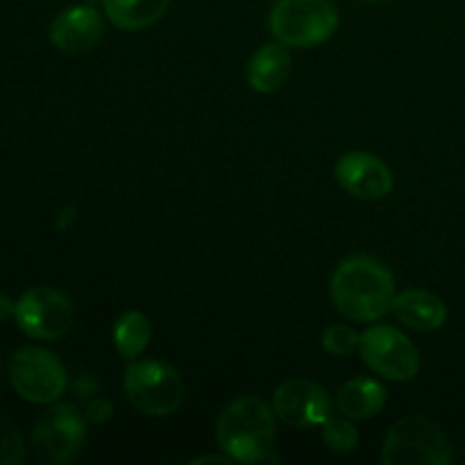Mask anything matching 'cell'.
<instances>
[{"label": "cell", "instance_id": "obj_1", "mask_svg": "<svg viewBox=\"0 0 465 465\" xmlns=\"http://www.w3.org/2000/svg\"><path fill=\"white\" fill-rule=\"evenodd\" d=\"M395 295L389 268L366 254L341 262L331 277V300L348 321H380L393 309Z\"/></svg>", "mask_w": 465, "mask_h": 465}, {"label": "cell", "instance_id": "obj_2", "mask_svg": "<svg viewBox=\"0 0 465 465\" xmlns=\"http://www.w3.org/2000/svg\"><path fill=\"white\" fill-rule=\"evenodd\" d=\"M275 411L257 395H243L227 404L216 422V440L236 463H262L275 445Z\"/></svg>", "mask_w": 465, "mask_h": 465}, {"label": "cell", "instance_id": "obj_3", "mask_svg": "<svg viewBox=\"0 0 465 465\" xmlns=\"http://www.w3.org/2000/svg\"><path fill=\"white\" fill-rule=\"evenodd\" d=\"M271 32L286 48L325 44L339 27L334 0H277L271 9Z\"/></svg>", "mask_w": 465, "mask_h": 465}, {"label": "cell", "instance_id": "obj_4", "mask_svg": "<svg viewBox=\"0 0 465 465\" xmlns=\"http://www.w3.org/2000/svg\"><path fill=\"white\" fill-rule=\"evenodd\" d=\"M384 465H448L452 445L448 436L427 418L409 416L389 430L381 450Z\"/></svg>", "mask_w": 465, "mask_h": 465}, {"label": "cell", "instance_id": "obj_5", "mask_svg": "<svg viewBox=\"0 0 465 465\" xmlns=\"http://www.w3.org/2000/svg\"><path fill=\"white\" fill-rule=\"evenodd\" d=\"M125 395L132 407L145 416H173L184 400V381L168 363L143 359L125 371Z\"/></svg>", "mask_w": 465, "mask_h": 465}, {"label": "cell", "instance_id": "obj_6", "mask_svg": "<svg viewBox=\"0 0 465 465\" xmlns=\"http://www.w3.org/2000/svg\"><path fill=\"white\" fill-rule=\"evenodd\" d=\"M86 439V416L73 404H54L32 430V448L41 463L64 465L80 454Z\"/></svg>", "mask_w": 465, "mask_h": 465}, {"label": "cell", "instance_id": "obj_7", "mask_svg": "<svg viewBox=\"0 0 465 465\" xmlns=\"http://www.w3.org/2000/svg\"><path fill=\"white\" fill-rule=\"evenodd\" d=\"M9 381L23 400L32 404H53L68 384L66 368L53 352L23 348L9 361Z\"/></svg>", "mask_w": 465, "mask_h": 465}, {"label": "cell", "instance_id": "obj_8", "mask_svg": "<svg viewBox=\"0 0 465 465\" xmlns=\"http://www.w3.org/2000/svg\"><path fill=\"white\" fill-rule=\"evenodd\" d=\"M359 354L372 372L391 381H409L420 371L416 345L391 325H375L361 334Z\"/></svg>", "mask_w": 465, "mask_h": 465}, {"label": "cell", "instance_id": "obj_9", "mask_svg": "<svg viewBox=\"0 0 465 465\" xmlns=\"http://www.w3.org/2000/svg\"><path fill=\"white\" fill-rule=\"evenodd\" d=\"M16 325L23 334L39 341L62 339L73 325V304L62 291L35 286L16 302Z\"/></svg>", "mask_w": 465, "mask_h": 465}, {"label": "cell", "instance_id": "obj_10", "mask_svg": "<svg viewBox=\"0 0 465 465\" xmlns=\"http://www.w3.org/2000/svg\"><path fill=\"white\" fill-rule=\"evenodd\" d=\"M272 411L284 420L286 425L298 427H321L331 413V400L322 386L316 381L293 377L280 384L272 395Z\"/></svg>", "mask_w": 465, "mask_h": 465}, {"label": "cell", "instance_id": "obj_11", "mask_svg": "<svg viewBox=\"0 0 465 465\" xmlns=\"http://www.w3.org/2000/svg\"><path fill=\"white\" fill-rule=\"evenodd\" d=\"M336 182L350 195L361 200H381L393 191V175L380 157L371 153H345L336 162Z\"/></svg>", "mask_w": 465, "mask_h": 465}, {"label": "cell", "instance_id": "obj_12", "mask_svg": "<svg viewBox=\"0 0 465 465\" xmlns=\"http://www.w3.org/2000/svg\"><path fill=\"white\" fill-rule=\"evenodd\" d=\"M104 35V18L98 9L77 5L59 14L50 25V41L66 54H80L95 48Z\"/></svg>", "mask_w": 465, "mask_h": 465}, {"label": "cell", "instance_id": "obj_13", "mask_svg": "<svg viewBox=\"0 0 465 465\" xmlns=\"http://www.w3.org/2000/svg\"><path fill=\"white\" fill-rule=\"evenodd\" d=\"M391 312L402 325L416 331H434L448 321V307L443 298L422 289H409L395 295Z\"/></svg>", "mask_w": 465, "mask_h": 465}, {"label": "cell", "instance_id": "obj_14", "mask_svg": "<svg viewBox=\"0 0 465 465\" xmlns=\"http://www.w3.org/2000/svg\"><path fill=\"white\" fill-rule=\"evenodd\" d=\"M386 404V389L371 377H357L341 386L336 393V409L350 420H368Z\"/></svg>", "mask_w": 465, "mask_h": 465}, {"label": "cell", "instance_id": "obj_15", "mask_svg": "<svg viewBox=\"0 0 465 465\" xmlns=\"http://www.w3.org/2000/svg\"><path fill=\"white\" fill-rule=\"evenodd\" d=\"M291 73V54L286 45L268 44L252 54L248 64V84L259 94H272Z\"/></svg>", "mask_w": 465, "mask_h": 465}, {"label": "cell", "instance_id": "obj_16", "mask_svg": "<svg viewBox=\"0 0 465 465\" xmlns=\"http://www.w3.org/2000/svg\"><path fill=\"white\" fill-rule=\"evenodd\" d=\"M103 5L112 25L136 32L154 25L166 14L171 0H103Z\"/></svg>", "mask_w": 465, "mask_h": 465}, {"label": "cell", "instance_id": "obj_17", "mask_svg": "<svg viewBox=\"0 0 465 465\" xmlns=\"http://www.w3.org/2000/svg\"><path fill=\"white\" fill-rule=\"evenodd\" d=\"M153 339V325L141 312H127L114 325V345L123 359H136Z\"/></svg>", "mask_w": 465, "mask_h": 465}, {"label": "cell", "instance_id": "obj_18", "mask_svg": "<svg viewBox=\"0 0 465 465\" xmlns=\"http://www.w3.org/2000/svg\"><path fill=\"white\" fill-rule=\"evenodd\" d=\"M322 440H325L327 448L336 454H350L354 452V448L359 445V431L357 427L350 422L348 416H334L330 413L325 422H322Z\"/></svg>", "mask_w": 465, "mask_h": 465}, {"label": "cell", "instance_id": "obj_19", "mask_svg": "<svg viewBox=\"0 0 465 465\" xmlns=\"http://www.w3.org/2000/svg\"><path fill=\"white\" fill-rule=\"evenodd\" d=\"M359 343H361V336L348 325H331L322 331V348L334 357L352 354L354 350H359Z\"/></svg>", "mask_w": 465, "mask_h": 465}, {"label": "cell", "instance_id": "obj_20", "mask_svg": "<svg viewBox=\"0 0 465 465\" xmlns=\"http://www.w3.org/2000/svg\"><path fill=\"white\" fill-rule=\"evenodd\" d=\"M25 461V445L12 422L0 418V465H21Z\"/></svg>", "mask_w": 465, "mask_h": 465}, {"label": "cell", "instance_id": "obj_21", "mask_svg": "<svg viewBox=\"0 0 465 465\" xmlns=\"http://www.w3.org/2000/svg\"><path fill=\"white\" fill-rule=\"evenodd\" d=\"M112 413H114L112 402L98 398V400H91L89 407H86L84 416H86V420H89V422H95V425H100V422L109 420V418H112Z\"/></svg>", "mask_w": 465, "mask_h": 465}, {"label": "cell", "instance_id": "obj_22", "mask_svg": "<svg viewBox=\"0 0 465 465\" xmlns=\"http://www.w3.org/2000/svg\"><path fill=\"white\" fill-rule=\"evenodd\" d=\"M14 313H16V302L7 295H0V321H7Z\"/></svg>", "mask_w": 465, "mask_h": 465}, {"label": "cell", "instance_id": "obj_23", "mask_svg": "<svg viewBox=\"0 0 465 465\" xmlns=\"http://www.w3.org/2000/svg\"><path fill=\"white\" fill-rule=\"evenodd\" d=\"M193 465H203V463H232V459L227 457H216V454H207V457H198V459H193V461H191Z\"/></svg>", "mask_w": 465, "mask_h": 465}, {"label": "cell", "instance_id": "obj_24", "mask_svg": "<svg viewBox=\"0 0 465 465\" xmlns=\"http://www.w3.org/2000/svg\"><path fill=\"white\" fill-rule=\"evenodd\" d=\"M361 3H386V0H361Z\"/></svg>", "mask_w": 465, "mask_h": 465}]
</instances>
